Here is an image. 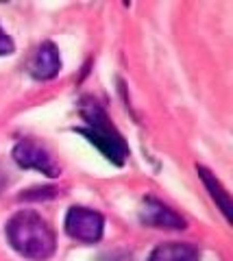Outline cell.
<instances>
[{
	"instance_id": "6da1fadb",
	"label": "cell",
	"mask_w": 233,
	"mask_h": 261,
	"mask_svg": "<svg viewBox=\"0 0 233 261\" xmlns=\"http://www.w3.org/2000/svg\"><path fill=\"white\" fill-rule=\"evenodd\" d=\"M7 240L20 252L22 257L31 261H46L53 257L57 240L50 224L35 214V211H20L5 226Z\"/></svg>"
},
{
	"instance_id": "7a4b0ae2",
	"label": "cell",
	"mask_w": 233,
	"mask_h": 261,
	"mask_svg": "<svg viewBox=\"0 0 233 261\" xmlns=\"http://www.w3.org/2000/svg\"><path fill=\"white\" fill-rule=\"evenodd\" d=\"M81 113H83V120L87 122V126L79 128V133L83 137H87V140L105 154L109 161H114L116 166H124L126 154H128V146L122 140V135L116 130V126L109 122L105 111H102L94 100H87V102H83Z\"/></svg>"
},
{
	"instance_id": "3957f363",
	"label": "cell",
	"mask_w": 233,
	"mask_h": 261,
	"mask_svg": "<svg viewBox=\"0 0 233 261\" xmlns=\"http://www.w3.org/2000/svg\"><path fill=\"white\" fill-rule=\"evenodd\" d=\"M105 228V218L87 207H70L66 216V233L79 242H98Z\"/></svg>"
},
{
	"instance_id": "277c9868",
	"label": "cell",
	"mask_w": 233,
	"mask_h": 261,
	"mask_svg": "<svg viewBox=\"0 0 233 261\" xmlns=\"http://www.w3.org/2000/svg\"><path fill=\"white\" fill-rule=\"evenodd\" d=\"M13 159L20 163L22 168L37 170L46 176H59L61 168L59 163L53 159V154L48 152L44 144H39L37 140H22L15 144L13 148Z\"/></svg>"
},
{
	"instance_id": "5b68a950",
	"label": "cell",
	"mask_w": 233,
	"mask_h": 261,
	"mask_svg": "<svg viewBox=\"0 0 233 261\" xmlns=\"http://www.w3.org/2000/svg\"><path fill=\"white\" fill-rule=\"evenodd\" d=\"M140 220L148 226L155 228H174V231H181L186 228V220H183L176 211H172L170 207H166L162 200L146 196L140 205Z\"/></svg>"
},
{
	"instance_id": "8992f818",
	"label": "cell",
	"mask_w": 233,
	"mask_h": 261,
	"mask_svg": "<svg viewBox=\"0 0 233 261\" xmlns=\"http://www.w3.org/2000/svg\"><path fill=\"white\" fill-rule=\"evenodd\" d=\"M61 70V57L53 42H42L29 61V74L35 81H50Z\"/></svg>"
},
{
	"instance_id": "52a82bcc",
	"label": "cell",
	"mask_w": 233,
	"mask_h": 261,
	"mask_svg": "<svg viewBox=\"0 0 233 261\" xmlns=\"http://www.w3.org/2000/svg\"><path fill=\"white\" fill-rule=\"evenodd\" d=\"M148 261H200V252L186 242H166L150 252Z\"/></svg>"
},
{
	"instance_id": "ba28073f",
	"label": "cell",
	"mask_w": 233,
	"mask_h": 261,
	"mask_svg": "<svg viewBox=\"0 0 233 261\" xmlns=\"http://www.w3.org/2000/svg\"><path fill=\"white\" fill-rule=\"evenodd\" d=\"M196 172H198V176L203 178V185L207 187V192H210V196L212 198L218 202V207H220V211L224 214V218L231 222V196H229V192L222 187V183L216 178L210 170H207L205 166H198L196 168Z\"/></svg>"
},
{
	"instance_id": "9c48e42d",
	"label": "cell",
	"mask_w": 233,
	"mask_h": 261,
	"mask_svg": "<svg viewBox=\"0 0 233 261\" xmlns=\"http://www.w3.org/2000/svg\"><path fill=\"white\" fill-rule=\"evenodd\" d=\"M55 196V190H50V187H44V190H31V192H24L20 194L22 200H48Z\"/></svg>"
},
{
	"instance_id": "30bf717a",
	"label": "cell",
	"mask_w": 233,
	"mask_h": 261,
	"mask_svg": "<svg viewBox=\"0 0 233 261\" xmlns=\"http://www.w3.org/2000/svg\"><path fill=\"white\" fill-rule=\"evenodd\" d=\"M13 48H15V46H13V39L7 35L3 29H0V55H11Z\"/></svg>"
},
{
	"instance_id": "8fae6325",
	"label": "cell",
	"mask_w": 233,
	"mask_h": 261,
	"mask_svg": "<svg viewBox=\"0 0 233 261\" xmlns=\"http://www.w3.org/2000/svg\"><path fill=\"white\" fill-rule=\"evenodd\" d=\"M5 187H7V174L3 172V170H0V194H3Z\"/></svg>"
}]
</instances>
